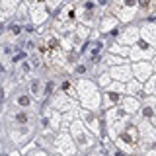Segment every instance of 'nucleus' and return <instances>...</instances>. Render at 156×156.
<instances>
[{
  "label": "nucleus",
  "instance_id": "obj_1",
  "mask_svg": "<svg viewBox=\"0 0 156 156\" xmlns=\"http://www.w3.org/2000/svg\"><path fill=\"white\" fill-rule=\"evenodd\" d=\"M148 2H150V0H139V4H140L143 8H148Z\"/></svg>",
  "mask_w": 156,
  "mask_h": 156
}]
</instances>
